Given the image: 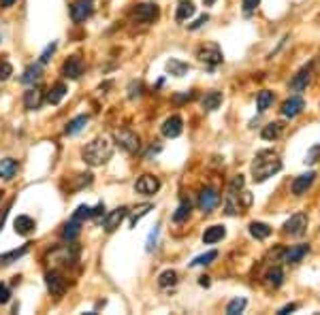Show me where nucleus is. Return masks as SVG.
<instances>
[{"mask_svg":"<svg viewBox=\"0 0 320 315\" xmlns=\"http://www.w3.org/2000/svg\"><path fill=\"white\" fill-rule=\"evenodd\" d=\"M41 79H43V64H41V62L26 66L24 75L20 77V81H22V83H26V85H34V83H39Z\"/></svg>","mask_w":320,"mask_h":315,"instance_id":"obj_18","label":"nucleus"},{"mask_svg":"<svg viewBox=\"0 0 320 315\" xmlns=\"http://www.w3.org/2000/svg\"><path fill=\"white\" fill-rule=\"evenodd\" d=\"M11 75H13V66L7 60H0V81H7Z\"/></svg>","mask_w":320,"mask_h":315,"instance_id":"obj_41","label":"nucleus"},{"mask_svg":"<svg viewBox=\"0 0 320 315\" xmlns=\"http://www.w3.org/2000/svg\"><path fill=\"white\" fill-rule=\"evenodd\" d=\"M177 283V273L175 271H165V273H160L158 277V285L160 287H171Z\"/></svg>","mask_w":320,"mask_h":315,"instance_id":"obj_37","label":"nucleus"},{"mask_svg":"<svg viewBox=\"0 0 320 315\" xmlns=\"http://www.w3.org/2000/svg\"><path fill=\"white\" fill-rule=\"evenodd\" d=\"M160 17V9L154 3H145V5H137L130 13V20L135 24H152Z\"/></svg>","mask_w":320,"mask_h":315,"instance_id":"obj_4","label":"nucleus"},{"mask_svg":"<svg viewBox=\"0 0 320 315\" xmlns=\"http://www.w3.org/2000/svg\"><path fill=\"white\" fill-rule=\"evenodd\" d=\"M79 232H82V222H77L70 218V222L64 226V230H62V237H64L66 241H75L79 237Z\"/></svg>","mask_w":320,"mask_h":315,"instance_id":"obj_31","label":"nucleus"},{"mask_svg":"<svg viewBox=\"0 0 320 315\" xmlns=\"http://www.w3.org/2000/svg\"><path fill=\"white\" fill-rule=\"evenodd\" d=\"M303 109H305V100H303V98H301V96H290L288 100H284L280 111H282L284 118H290L292 120V118H297V115Z\"/></svg>","mask_w":320,"mask_h":315,"instance_id":"obj_12","label":"nucleus"},{"mask_svg":"<svg viewBox=\"0 0 320 315\" xmlns=\"http://www.w3.org/2000/svg\"><path fill=\"white\" fill-rule=\"evenodd\" d=\"M3 194H5V192H3V190H0V198H3Z\"/></svg>","mask_w":320,"mask_h":315,"instance_id":"obj_57","label":"nucleus"},{"mask_svg":"<svg viewBox=\"0 0 320 315\" xmlns=\"http://www.w3.org/2000/svg\"><path fill=\"white\" fill-rule=\"evenodd\" d=\"M244 183H246L244 175H235L233 181H230V185H228V190L230 192H239V190H244Z\"/></svg>","mask_w":320,"mask_h":315,"instance_id":"obj_43","label":"nucleus"},{"mask_svg":"<svg viewBox=\"0 0 320 315\" xmlns=\"http://www.w3.org/2000/svg\"><path fill=\"white\" fill-rule=\"evenodd\" d=\"M49 260L58 266H73L77 260H79V249L75 245H64V247H58L49 254Z\"/></svg>","mask_w":320,"mask_h":315,"instance_id":"obj_5","label":"nucleus"},{"mask_svg":"<svg viewBox=\"0 0 320 315\" xmlns=\"http://www.w3.org/2000/svg\"><path fill=\"white\" fill-rule=\"evenodd\" d=\"M66 92H68V87H66L64 83H56V85L49 89V94H47L49 104H60V102H62V98L66 96Z\"/></svg>","mask_w":320,"mask_h":315,"instance_id":"obj_29","label":"nucleus"},{"mask_svg":"<svg viewBox=\"0 0 320 315\" xmlns=\"http://www.w3.org/2000/svg\"><path fill=\"white\" fill-rule=\"evenodd\" d=\"M199 283L207 287V285H209V277H201V279H199Z\"/></svg>","mask_w":320,"mask_h":315,"instance_id":"obj_55","label":"nucleus"},{"mask_svg":"<svg viewBox=\"0 0 320 315\" xmlns=\"http://www.w3.org/2000/svg\"><path fill=\"white\" fill-rule=\"evenodd\" d=\"M190 211H192V204H190L188 200H182L180 206H177V211L173 213V222H175V224L186 222V220L190 218Z\"/></svg>","mask_w":320,"mask_h":315,"instance_id":"obj_34","label":"nucleus"},{"mask_svg":"<svg viewBox=\"0 0 320 315\" xmlns=\"http://www.w3.org/2000/svg\"><path fill=\"white\" fill-rule=\"evenodd\" d=\"M126 215H128V209H126V206H118V209H113V211L105 218V230H107V232L118 230V228H120V224L126 220Z\"/></svg>","mask_w":320,"mask_h":315,"instance_id":"obj_15","label":"nucleus"},{"mask_svg":"<svg viewBox=\"0 0 320 315\" xmlns=\"http://www.w3.org/2000/svg\"><path fill=\"white\" fill-rule=\"evenodd\" d=\"M226 237V228L220 226V224H216V226H209L205 230V235H203V243H207V245H211V243H218Z\"/></svg>","mask_w":320,"mask_h":315,"instance_id":"obj_24","label":"nucleus"},{"mask_svg":"<svg viewBox=\"0 0 320 315\" xmlns=\"http://www.w3.org/2000/svg\"><path fill=\"white\" fill-rule=\"evenodd\" d=\"M309 81H312V64L303 66L295 77H292L290 89H295V92H303V89L309 85Z\"/></svg>","mask_w":320,"mask_h":315,"instance_id":"obj_16","label":"nucleus"},{"mask_svg":"<svg viewBox=\"0 0 320 315\" xmlns=\"http://www.w3.org/2000/svg\"><path fill=\"white\" fill-rule=\"evenodd\" d=\"M280 170H282V160L273 149L259 151L252 162V179L256 183L267 181V179L273 177L275 173H280Z\"/></svg>","mask_w":320,"mask_h":315,"instance_id":"obj_1","label":"nucleus"},{"mask_svg":"<svg viewBox=\"0 0 320 315\" xmlns=\"http://www.w3.org/2000/svg\"><path fill=\"white\" fill-rule=\"evenodd\" d=\"M17 170H20L17 160H13V158L0 160V179H5V181H11V179L17 175Z\"/></svg>","mask_w":320,"mask_h":315,"instance_id":"obj_22","label":"nucleus"},{"mask_svg":"<svg viewBox=\"0 0 320 315\" xmlns=\"http://www.w3.org/2000/svg\"><path fill=\"white\" fill-rule=\"evenodd\" d=\"M218 204H220V194H218L216 187H205V190H201V194H199V209L203 213H211Z\"/></svg>","mask_w":320,"mask_h":315,"instance_id":"obj_9","label":"nucleus"},{"mask_svg":"<svg viewBox=\"0 0 320 315\" xmlns=\"http://www.w3.org/2000/svg\"><path fill=\"white\" fill-rule=\"evenodd\" d=\"M282 134V124L280 122H271V124H267L265 128H263V132H261V137L265 139V141H275Z\"/></svg>","mask_w":320,"mask_h":315,"instance_id":"obj_32","label":"nucleus"},{"mask_svg":"<svg viewBox=\"0 0 320 315\" xmlns=\"http://www.w3.org/2000/svg\"><path fill=\"white\" fill-rule=\"evenodd\" d=\"M167 70L171 75H175V77H184L186 73L190 70V66L186 64V62H182V60H177V58H171L167 62Z\"/></svg>","mask_w":320,"mask_h":315,"instance_id":"obj_28","label":"nucleus"},{"mask_svg":"<svg viewBox=\"0 0 320 315\" xmlns=\"http://www.w3.org/2000/svg\"><path fill=\"white\" fill-rule=\"evenodd\" d=\"M9 300H11V290L5 283H0V304H7Z\"/></svg>","mask_w":320,"mask_h":315,"instance_id":"obj_47","label":"nucleus"},{"mask_svg":"<svg viewBox=\"0 0 320 315\" xmlns=\"http://www.w3.org/2000/svg\"><path fill=\"white\" fill-rule=\"evenodd\" d=\"M305 230H307V215L303 211L290 215V220H286V224H284V232L292 235V237L305 235Z\"/></svg>","mask_w":320,"mask_h":315,"instance_id":"obj_7","label":"nucleus"},{"mask_svg":"<svg viewBox=\"0 0 320 315\" xmlns=\"http://www.w3.org/2000/svg\"><path fill=\"white\" fill-rule=\"evenodd\" d=\"M45 283H47V290L53 294V296H62L66 292V279L62 277L60 273L51 271L45 275Z\"/></svg>","mask_w":320,"mask_h":315,"instance_id":"obj_13","label":"nucleus"},{"mask_svg":"<svg viewBox=\"0 0 320 315\" xmlns=\"http://www.w3.org/2000/svg\"><path fill=\"white\" fill-rule=\"evenodd\" d=\"M156 235H158V226L152 230V232H149V241H147V249L149 251H152L154 249V243H156Z\"/></svg>","mask_w":320,"mask_h":315,"instance_id":"obj_48","label":"nucleus"},{"mask_svg":"<svg viewBox=\"0 0 320 315\" xmlns=\"http://www.w3.org/2000/svg\"><path fill=\"white\" fill-rule=\"evenodd\" d=\"M90 122V118L88 115H77V118H73L68 124H66V128H64V132L68 134V137H73V134H77V132H82L84 128H86V124Z\"/></svg>","mask_w":320,"mask_h":315,"instance_id":"obj_26","label":"nucleus"},{"mask_svg":"<svg viewBox=\"0 0 320 315\" xmlns=\"http://www.w3.org/2000/svg\"><path fill=\"white\" fill-rule=\"evenodd\" d=\"M271 104H273V92H269V89H263V92H259V96H256V107H259V113H265Z\"/></svg>","mask_w":320,"mask_h":315,"instance_id":"obj_33","label":"nucleus"},{"mask_svg":"<svg viewBox=\"0 0 320 315\" xmlns=\"http://www.w3.org/2000/svg\"><path fill=\"white\" fill-rule=\"evenodd\" d=\"M197 11V7H194L192 0H180V5H177V11H175V20L177 22H186L188 17L194 15Z\"/></svg>","mask_w":320,"mask_h":315,"instance_id":"obj_23","label":"nucleus"},{"mask_svg":"<svg viewBox=\"0 0 320 315\" xmlns=\"http://www.w3.org/2000/svg\"><path fill=\"white\" fill-rule=\"evenodd\" d=\"M318 158H320V145H316V147H312V149L307 151V156H305V164H316Z\"/></svg>","mask_w":320,"mask_h":315,"instance_id":"obj_45","label":"nucleus"},{"mask_svg":"<svg viewBox=\"0 0 320 315\" xmlns=\"http://www.w3.org/2000/svg\"><path fill=\"white\" fill-rule=\"evenodd\" d=\"M203 109L205 111H216L218 107L222 104V92H218V89H211V92H207L205 96H203Z\"/></svg>","mask_w":320,"mask_h":315,"instance_id":"obj_25","label":"nucleus"},{"mask_svg":"<svg viewBox=\"0 0 320 315\" xmlns=\"http://www.w3.org/2000/svg\"><path fill=\"white\" fill-rule=\"evenodd\" d=\"M111 156H113V145L107 137L94 139L92 143H88L82 149V158L86 164H90V166H103L105 162H109Z\"/></svg>","mask_w":320,"mask_h":315,"instance_id":"obj_2","label":"nucleus"},{"mask_svg":"<svg viewBox=\"0 0 320 315\" xmlns=\"http://www.w3.org/2000/svg\"><path fill=\"white\" fill-rule=\"evenodd\" d=\"M163 134L167 139H175V137H180L182 130H184V120L180 118V115H171V118H167L165 124H163Z\"/></svg>","mask_w":320,"mask_h":315,"instance_id":"obj_14","label":"nucleus"},{"mask_svg":"<svg viewBox=\"0 0 320 315\" xmlns=\"http://www.w3.org/2000/svg\"><path fill=\"white\" fill-rule=\"evenodd\" d=\"M103 211H105V204L101 202L99 206H94V209H92V218H99V215H103Z\"/></svg>","mask_w":320,"mask_h":315,"instance_id":"obj_53","label":"nucleus"},{"mask_svg":"<svg viewBox=\"0 0 320 315\" xmlns=\"http://www.w3.org/2000/svg\"><path fill=\"white\" fill-rule=\"evenodd\" d=\"M62 75L66 79H79L84 75V60L82 56H70L64 60V64H62Z\"/></svg>","mask_w":320,"mask_h":315,"instance_id":"obj_10","label":"nucleus"},{"mask_svg":"<svg viewBox=\"0 0 320 315\" xmlns=\"http://www.w3.org/2000/svg\"><path fill=\"white\" fill-rule=\"evenodd\" d=\"M194 98V92H188V94H182V96H175L177 102H184V100H192Z\"/></svg>","mask_w":320,"mask_h":315,"instance_id":"obj_51","label":"nucleus"},{"mask_svg":"<svg viewBox=\"0 0 320 315\" xmlns=\"http://www.w3.org/2000/svg\"><path fill=\"white\" fill-rule=\"evenodd\" d=\"M9 209H11V204H9L7 209H3V213H0V230H3V226H5V220H7V215H9Z\"/></svg>","mask_w":320,"mask_h":315,"instance_id":"obj_52","label":"nucleus"},{"mask_svg":"<svg viewBox=\"0 0 320 315\" xmlns=\"http://www.w3.org/2000/svg\"><path fill=\"white\" fill-rule=\"evenodd\" d=\"M135 190L143 196H154L160 190V179L154 175H143V177H139V181L135 183Z\"/></svg>","mask_w":320,"mask_h":315,"instance_id":"obj_11","label":"nucleus"},{"mask_svg":"<svg viewBox=\"0 0 320 315\" xmlns=\"http://www.w3.org/2000/svg\"><path fill=\"white\" fill-rule=\"evenodd\" d=\"M13 228L20 237H30L34 228H37V224H34L32 218H28V215H17L15 222H13Z\"/></svg>","mask_w":320,"mask_h":315,"instance_id":"obj_17","label":"nucleus"},{"mask_svg":"<svg viewBox=\"0 0 320 315\" xmlns=\"http://www.w3.org/2000/svg\"><path fill=\"white\" fill-rule=\"evenodd\" d=\"M197 58L203 62V64H207V66H211V68L224 62L220 47H218V45H213V43H211V45H203V47L199 49V53H197Z\"/></svg>","mask_w":320,"mask_h":315,"instance_id":"obj_8","label":"nucleus"},{"mask_svg":"<svg viewBox=\"0 0 320 315\" xmlns=\"http://www.w3.org/2000/svg\"><path fill=\"white\" fill-rule=\"evenodd\" d=\"M154 209V206L152 204H149V202H145V204H141V206H137V209H135V213H132V218H130V226L132 228H135L137 226V222L141 220V218H143V215H147L149 211H152Z\"/></svg>","mask_w":320,"mask_h":315,"instance_id":"obj_38","label":"nucleus"},{"mask_svg":"<svg viewBox=\"0 0 320 315\" xmlns=\"http://www.w3.org/2000/svg\"><path fill=\"white\" fill-rule=\"evenodd\" d=\"M28 245H24L20 249H13V251H7V254H0V266H7V264H11V262H17L22 256L28 254Z\"/></svg>","mask_w":320,"mask_h":315,"instance_id":"obj_27","label":"nucleus"},{"mask_svg":"<svg viewBox=\"0 0 320 315\" xmlns=\"http://www.w3.org/2000/svg\"><path fill=\"white\" fill-rule=\"evenodd\" d=\"M203 3H205V7H211L213 3H216V0H203Z\"/></svg>","mask_w":320,"mask_h":315,"instance_id":"obj_56","label":"nucleus"},{"mask_svg":"<svg viewBox=\"0 0 320 315\" xmlns=\"http://www.w3.org/2000/svg\"><path fill=\"white\" fill-rule=\"evenodd\" d=\"M90 218H92V206H88V204H79L77 211L73 213V220H77V222H84Z\"/></svg>","mask_w":320,"mask_h":315,"instance_id":"obj_40","label":"nucleus"},{"mask_svg":"<svg viewBox=\"0 0 320 315\" xmlns=\"http://www.w3.org/2000/svg\"><path fill=\"white\" fill-rule=\"evenodd\" d=\"M207 20H209V17H207V15H201V17H199V20H197V22H194V24H190V30H197V28H201V26H203V24H205Z\"/></svg>","mask_w":320,"mask_h":315,"instance_id":"obj_49","label":"nucleus"},{"mask_svg":"<svg viewBox=\"0 0 320 315\" xmlns=\"http://www.w3.org/2000/svg\"><path fill=\"white\" fill-rule=\"evenodd\" d=\"M113 141H115V145H120L124 151H128V154H137L139 147H141L139 134H137V132H132L130 128L113 130Z\"/></svg>","mask_w":320,"mask_h":315,"instance_id":"obj_3","label":"nucleus"},{"mask_svg":"<svg viewBox=\"0 0 320 315\" xmlns=\"http://www.w3.org/2000/svg\"><path fill=\"white\" fill-rule=\"evenodd\" d=\"M307 251H309V245H307V243H303V245L290 247L286 254H284V262H286V264H299L301 260L307 256Z\"/></svg>","mask_w":320,"mask_h":315,"instance_id":"obj_21","label":"nucleus"},{"mask_svg":"<svg viewBox=\"0 0 320 315\" xmlns=\"http://www.w3.org/2000/svg\"><path fill=\"white\" fill-rule=\"evenodd\" d=\"M246 304H248L246 298H235V300H230V302H228V307H226V313H228V315L242 313V311L246 309Z\"/></svg>","mask_w":320,"mask_h":315,"instance_id":"obj_39","label":"nucleus"},{"mask_svg":"<svg viewBox=\"0 0 320 315\" xmlns=\"http://www.w3.org/2000/svg\"><path fill=\"white\" fill-rule=\"evenodd\" d=\"M267 283H269L271 287H280L284 283V273L282 268H271L269 273H267Z\"/></svg>","mask_w":320,"mask_h":315,"instance_id":"obj_35","label":"nucleus"},{"mask_svg":"<svg viewBox=\"0 0 320 315\" xmlns=\"http://www.w3.org/2000/svg\"><path fill=\"white\" fill-rule=\"evenodd\" d=\"M15 3H17V0H0V7H3V9H11Z\"/></svg>","mask_w":320,"mask_h":315,"instance_id":"obj_54","label":"nucleus"},{"mask_svg":"<svg viewBox=\"0 0 320 315\" xmlns=\"http://www.w3.org/2000/svg\"><path fill=\"white\" fill-rule=\"evenodd\" d=\"M41 104H43V89H39V87L26 89V92H24V107H26V109L34 111V109H39Z\"/></svg>","mask_w":320,"mask_h":315,"instance_id":"obj_20","label":"nucleus"},{"mask_svg":"<svg viewBox=\"0 0 320 315\" xmlns=\"http://www.w3.org/2000/svg\"><path fill=\"white\" fill-rule=\"evenodd\" d=\"M141 89H143V85H141L139 81H137V83L132 81L130 87H128V98H132V100H135V98H139V96H141Z\"/></svg>","mask_w":320,"mask_h":315,"instance_id":"obj_46","label":"nucleus"},{"mask_svg":"<svg viewBox=\"0 0 320 315\" xmlns=\"http://www.w3.org/2000/svg\"><path fill=\"white\" fill-rule=\"evenodd\" d=\"M216 258H218V251L213 249V251H207V254H203V256H199V258H194L192 262H190V266H207V264H211Z\"/></svg>","mask_w":320,"mask_h":315,"instance_id":"obj_36","label":"nucleus"},{"mask_svg":"<svg viewBox=\"0 0 320 315\" xmlns=\"http://www.w3.org/2000/svg\"><path fill=\"white\" fill-rule=\"evenodd\" d=\"M250 235L254 239H259V241H265L267 237L271 235V228L267 226V224H263V222H252L250 224Z\"/></svg>","mask_w":320,"mask_h":315,"instance_id":"obj_30","label":"nucleus"},{"mask_svg":"<svg viewBox=\"0 0 320 315\" xmlns=\"http://www.w3.org/2000/svg\"><path fill=\"white\" fill-rule=\"evenodd\" d=\"M94 11V0H75L70 5V20L75 24H84Z\"/></svg>","mask_w":320,"mask_h":315,"instance_id":"obj_6","label":"nucleus"},{"mask_svg":"<svg viewBox=\"0 0 320 315\" xmlns=\"http://www.w3.org/2000/svg\"><path fill=\"white\" fill-rule=\"evenodd\" d=\"M56 49H58V43H51V45H47V49L41 53V60H39L41 64H47V62L51 60V56H53V51H56Z\"/></svg>","mask_w":320,"mask_h":315,"instance_id":"obj_42","label":"nucleus"},{"mask_svg":"<svg viewBox=\"0 0 320 315\" xmlns=\"http://www.w3.org/2000/svg\"><path fill=\"white\" fill-rule=\"evenodd\" d=\"M316 179V173H305V175H299L295 181H292V194L295 196H303L309 187H312Z\"/></svg>","mask_w":320,"mask_h":315,"instance_id":"obj_19","label":"nucleus"},{"mask_svg":"<svg viewBox=\"0 0 320 315\" xmlns=\"http://www.w3.org/2000/svg\"><path fill=\"white\" fill-rule=\"evenodd\" d=\"M295 309H297V304H295V302H290V304H286V307H282V309L278 311V315H286V313H292Z\"/></svg>","mask_w":320,"mask_h":315,"instance_id":"obj_50","label":"nucleus"},{"mask_svg":"<svg viewBox=\"0 0 320 315\" xmlns=\"http://www.w3.org/2000/svg\"><path fill=\"white\" fill-rule=\"evenodd\" d=\"M259 5H261V0H242V7H244V13L246 15H252Z\"/></svg>","mask_w":320,"mask_h":315,"instance_id":"obj_44","label":"nucleus"}]
</instances>
